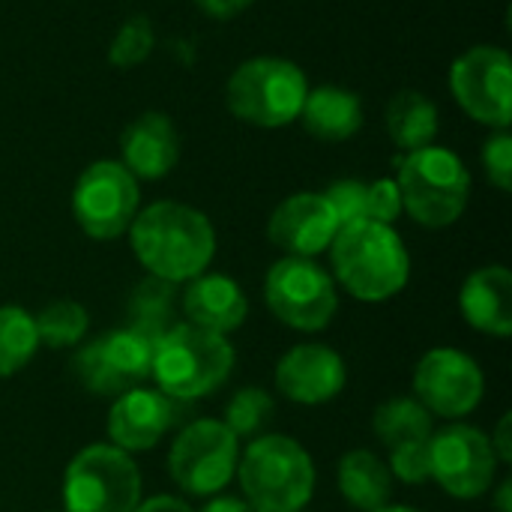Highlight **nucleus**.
<instances>
[{
	"mask_svg": "<svg viewBox=\"0 0 512 512\" xmlns=\"http://www.w3.org/2000/svg\"><path fill=\"white\" fill-rule=\"evenodd\" d=\"M129 243L138 264L168 285L192 282L207 273L216 255L213 222L183 201H153L129 225Z\"/></svg>",
	"mask_w": 512,
	"mask_h": 512,
	"instance_id": "f257e3e1",
	"label": "nucleus"
},
{
	"mask_svg": "<svg viewBox=\"0 0 512 512\" xmlns=\"http://www.w3.org/2000/svg\"><path fill=\"white\" fill-rule=\"evenodd\" d=\"M333 282L360 303H387L411 279V255L393 225L357 219L339 225L330 243Z\"/></svg>",
	"mask_w": 512,
	"mask_h": 512,
	"instance_id": "f03ea898",
	"label": "nucleus"
},
{
	"mask_svg": "<svg viewBox=\"0 0 512 512\" xmlns=\"http://www.w3.org/2000/svg\"><path fill=\"white\" fill-rule=\"evenodd\" d=\"M237 351L228 336L195 324H171L153 348L150 378L171 402H192L216 393L234 372Z\"/></svg>",
	"mask_w": 512,
	"mask_h": 512,
	"instance_id": "7ed1b4c3",
	"label": "nucleus"
},
{
	"mask_svg": "<svg viewBox=\"0 0 512 512\" xmlns=\"http://www.w3.org/2000/svg\"><path fill=\"white\" fill-rule=\"evenodd\" d=\"M243 501L255 512H303L315 495V462L288 435H261L240 450L237 474Z\"/></svg>",
	"mask_w": 512,
	"mask_h": 512,
	"instance_id": "20e7f679",
	"label": "nucleus"
},
{
	"mask_svg": "<svg viewBox=\"0 0 512 512\" xmlns=\"http://www.w3.org/2000/svg\"><path fill=\"white\" fill-rule=\"evenodd\" d=\"M402 210L423 228H450L468 207L471 171L465 162L438 144L411 150L396 162Z\"/></svg>",
	"mask_w": 512,
	"mask_h": 512,
	"instance_id": "39448f33",
	"label": "nucleus"
},
{
	"mask_svg": "<svg viewBox=\"0 0 512 512\" xmlns=\"http://www.w3.org/2000/svg\"><path fill=\"white\" fill-rule=\"evenodd\" d=\"M306 93V72L294 60L261 54L243 60L231 72L225 84V105L240 123L258 129H282L300 120Z\"/></svg>",
	"mask_w": 512,
	"mask_h": 512,
	"instance_id": "423d86ee",
	"label": "nucleus"
},
{
	"mask_svg": "<svg viewBox=\"0 0 512 512\" xmlns=\"http://www.w3.org/2000/svg\"><path fill=\"white\" fill-rule=\"evenodd\" d=\"M141 471L114 444L78 450L63 471V512H135Z\"/></svg>",
	"mask_w": 512,
	"mask_h": 512,
	"instance_id": "0eeeda50",
	"label": "nucleus"
},
{
	"mask_svg": "<svg viewBox=\"0 0 512 512\" xmlns=\"http://www.w3.org/2000/svg\"><path fill=\"white\" fill-rule=\"evenodd\" d=\"M264 303L276 321L297 333H321L339 312L333 276L315 258H279L264 276Z\"/></svg>",
	"mask_w": 512,
	"mask_h": 512,
	"instance_id": "6e6552de",
	"label": "nucleus"
},
{
	"mask_svg": "<svg viewBox=\"0 0 512 512\" xmlns=\"http://www.w3.org/2000/svg\"><path fill=\"white\" fill-rule=\"evenodd\" d=\"M240 438L222 420H192L168 450V477L192 498H213L234 480Z\"/></svg>",
	"mask_w": 512,
	"mask_h": 512,
	"instance_id": "1a4fd4ad",
	"label": "nucleus"
},
{
	"mask_svg": "<svg viewBox=\"0 0 512 512\" xmlns=\"http://www.w3.org/2000/svg\"><path fill=\"white\" fill-rule=\"evenodd\" d=\"M138 210V180L117 159H99L78 174L72 189V216L90 240L123 237Z\"/></svg>",
	"mask_w": 512,
	"mask_h": 512,
	"instance_id": "9d476101",
	"label": "nucleus"
},
{
	"mask_svg": "<svg viewBox=\"0 0 512 512\" xmlns=\"http://www.w3.org/2000/svg\"><path fill=\"white\" fill-rule=\"evenodd\" d=\"M153 348V336L138 327H120L81 345L72 357V372L93 396H120L150 378Z\"/></svg>",
	"mask_w": 512,
	"mask_h": 512,
	"instance_id": "9b49d317",
	"label": "nucleus"
},
{
	"mask_svg": "<svg viewBox=\"0 0 512 512\" xmlns=\"http://www.w3.org/2000/svg\"><path fill=\"white\" fill-rule=\"evenodd\" d=\"M450 93L456 105L489 129L512 123V57L495 45H474L450 66Z\"/></svg>",
	"mask_w": 512,
	"mask_h": 512,
	"instance_id": "f8f14e48",
	"label": "nucleus"
},
{
	"mask_svg": "<svg viewBox=\"0 0 512 512\" xmlns=\"http://www.w3.org/2000/svg\"><path fill=\"white\" fill-rule=\"evenodd\" d=\"M429 471L450 498L477 501L495 486L498 456L477 426L450 423L429 438Z\"/></svg>",
	"mask_w": 512,
	"mask_h": 512,
	"instance_id": "ddd939ff",
	"label": "nucleus"
},
{
	"mask_svg": "<svg viewBox=\"0 0 512 512\" xmlns=\"http://www.w3.org/2000/svg\"><path fill=\"white\" fill-rule=\"evenodd\" d=\"M414 399L444 420H462L474 414L486 393V378L477 360L459 348H432L414 369Z\"/></svg>",
	"mask_w": 512,
	"mask_h": 512,
	"instance_id": "4468645a",
	"label": "nucleus"
},
{
	"mask_svg": "<svg viewBox=\"0 0 512 512\" xmlns=\"http://www.w3.org/2000/svg\"><path fill=\"white\" fill-rule=\"evenodd\" d=\"M276 390L297 405L315 408L333 402L348 384V366L339 351L321 342H303L282 354L273 372Z\"/></svg>",
	"mask_w": 512,
	"mask_h": 512,
	"instance_id": "2eb2a0df",
	"label": "nucleus"
},
{
	"mask_svg": "<svg viewBox=\"0 0 512 512\" xmlns=\"http://www.w3.org/2000/svg\"><path fill=\"white\" fill-rule=\"evenodd\" d=\"M339 231V219L324 192H297L279 201L270 213L267 237L291 258H318L330 249Z\"/></svg>",
	"mask_w": 512,
	"mask_h": 512,
	"instance_id": "dca6fc26",
	"label": "nucleus"
},
{
	"mask_svg": "<svg viewBox=\"0 0 512 512\" xmlns=\"http://www.w3.org/2000/svg\"><path fill=\"white\" fill-rule=\"evenodd\" d=\"M174 426V402L156 387H132L114 396L108 411V441L123 453L153 450Z\"/></svg>",
	"mask_w": 512,
	"mask_h": 512,
	"instance_id": "f3484780",
	"label": "nucleus"
},
{
	"mask_svg": "<svg viewBox=\"0 0 512 512\" xmlns=\"http://www.w3.org/2000/svg\"><path fill=\"white\" fill-rule=\"evenodd\" d=\"M180 159V135L168 114L144 111L120 135V165L135 180H162Z\"/></svg>",
	"mask_w": 512,
	"mask_h": 512,
	"instance_id": "a211bd4d",
	"label": "nucleus"
},
{
	"mask_svg": "<svg viewBox=\"0 0 512 512\" xmlns=\"http://www.w3.org/2000/svg\"><path fill=\"white\" fill-rule=\"evenodd\" d=\"M462 318L486 336H512V273L504 264H486L474 270L459 288Z\"/></svg>",
	"mask_w": 512,
	"mask_h": 512,
	"instance_id": "6ab92c4d",
	"label": "nucleus"
},
{
	"mask_svg": "<svg viewBox=\"0 0 512 512\" xmlns=\"http://www.w3.org/2000/svg\"><path fill=\"white\" fill-rule=\"evenodd\" d=\"M180 303H183V315L189 318V324L219 333V336L240 330L249 315V300L243 288L225 273L195 276L192 282H186Z\"/></svg>",
	"mask_w": 512,
	"mask_h": 512,
	"instance_id": "aec40b11",
	"label": "nucleus"
},
{
	"mask_svg": "<svg viewBox=\"0 0 512 512\" xmlns=\"http://www.w3.org/2000/svg\"><path fill=\"white\" fill-rule=\"evenodd\" d=\"M303 129L327 144L348 141L360 132L363 126V102L354 90L324 84V87H309L303 111H300Z\"/></svg>",
	"mask_w": 512,
	"mask_h": 512,
	"instance_id": "412c9836",
	"label": "nucleus"
},
{
	"mask_svg": "<svg viewBox=\"0 0 512 512\" xmlns=\"http://www.w3.org/2000/svg\"><path fill=\"white\" fill-rule=\"evenodd\" d=\"M339 495L360 512H375L390 504L393 477L384 459L369 450H351L339 459L336 468Z\"/></svg>",
	"mask_w": 512,
	"mask_h": 512,
	"instance_id": "4be33fe9",
	"label": "nucleus"
},
{
	"mask_svg": "<svg viewBox=\"0 0 512 512\" xmlns=\"http://www.w3.org/2000/svg\"><path fill=\"white\" fill-rule=\"evenodd\" d=\"M384 129L390 135V141L402 150H420L435 144L438 132H441V114L435 108V102L420 93V90H399L384 111Z\"/></svg>",
	"mask_w": 512,
	"mask_h": 512,
	"instance_id": "5701e85b",
	"label": "nucleus"
},
{
	"mask_svg": "<svg viewBox=\"0 0 512 512\" xmlns=\"http://www.w3.org/2000/svg\"><path fill=\"white\" fill-rule=\"evenodd\" d=\"M372 432L387 450H393L408 441H429L435 432V417L414 396H393L375 408Z\"/></svg>",
	"mask_w": 512,
	"mask_h": 512,
	"instance_id": "b1692460",
	"label": "nucleus"
},
{
	"mask_svg": "<svg viewBox=\"0 0 512 512\" xmlns=\"http://www.w3.org/2000/svg\"><path fill=\"white\" fill-rule=\"evenodd\" d=\"M39 351L33 315L21 306H0V378L18 375Z\"/></svg>",
	"mask_w": 512,
	"mask_h": 512,
	"instance_id": "393cba45",
	"label": "nucleus"
},
{
	"mask_svg": "<svg viewBox=\"0 0 512 512\" xmlns=\"http://www.w3.org/2000/svg\"><path fill=\"white\" fill-rule=\"evenodd\" d=\"M33 324H36L39 345L57 351V348H75L87 336L90 315L75 300H51L39 309V315H33Z\"/></svg>",
	"mask_w": 512,
	"mask_h": 512,
	"instance_id": "a878e982",
	"label": "nucleus"
},
{
	"mask_svg": "<svg viewBox=\"0 0 512 512\" xmlns=\"http://www.w3.org/2000/svg\"><path fill=\"white\" fill-rule=\"evenodd\" d=\"M273 411H276L273 396L264 387H240L228 399L222 423L237 438H252V435H258L267 426V420L273 417Z\"/></svg>",
	"mask_w": 512,
	"mask_h": 512,
	"instance_id": "bb28decb",
	"label": "nucleus"
},
{
	"mask_svg": "<svg viewBox=\"0 0 512 512\" xmlns=\"http://www.w3.org/2000/svg\"><path fill=\"white\" fill-rule=\"evenodd\" d=\"M171 294H174V285L162 282V279H147L135 288L132 294V309H135V324L141 333L159 339L171 324H168V315H171Z\"/></svg>",
	"mask_w": 512,
	"mask_h": 512,
	"instance_id": "cd10ccee",
	"label": "nucleus"
},
{
	"mask_svg": "<svg viewBox=\"0 0 512 512\" xmlns=\"http://www.w3.org/2000/svg\"><path fill=\"white\" fill-rule=\"evenodd\" d=\"M156 45V33L147 15H132L120 24V30L114 33L111 45H108V60L117 69H132L138 63H144L150 57Z\"/></svg>",
	"mask_w": 512,
	"mask_h": 512,
	"instance_id": "c85d7f7f",
	"label": "nucleus"
},
{
	"mask_svg": "<svg viewBox=\"0 0 512 512\" xmlns=\"http://www.w3.org/2000/svg\"><path fill=\"white\" fill-rule=\"evenodd\" d=\"M390 477L408 483V486H423L432 480L429 471V441H408L390 450Z\"/></svg>",
	"mask_w": 512,
	"mask_h": 512,
	"instance_id": "c756f323",
	"label": "nucleus"
},
{
	"mask_svg": "<svg viewBox=\"0 0 512 512\" xmlns=\"http://www.w3.org/2000/svg\"><path fill=\"white\" fill-rule=\"evenodd\" d=\"M483 159V171L492 180L495 189L510 192L512 189V135L510 129H495V135H489L483 141L480 150Z\"/></svg>",
	"mask_w": 512,
	"mask_h": 512,
	"instance_id": "7c9ffc66",
	"label": "nucleus"
},
{
	"mask_svg": "<svg viewBox=\"0 0 512 512\" xmlns=\"http://www.w3.org/2000/svg\"><path fill=\"white\" fill-rule=\"evenodd\" d=\"M366 189H369V183H363L357 177H342V180H333L327 186L324 198L330 201L339 225L366 219Z\"/></svg>",
	"mask_w": 512,
	"mask_h": 512,
	"instance_id": "2f4dec72",
	"label": "nucleus"
},
{
	"mask_svg": "<svg viewBox=\"0 0 512 512\" xmlns=\"http://www.w3.org/2000/svg\"><path fill=\"white\" fill-rule=\"evenodd\" d=\"M402 192L396 177H378L369 183L366 189V219L381 222V225H393L402 216Z\"/></svg>",
	"mask_w": 512,
	"mask_h": 512,
	"instance_id": "473e14b6",
	"label": "nucleus"
},
{
	"mask_svg": "<svg viewBox=\"0 0 512 512\" xmlns=\"http://www.w3.org/2000/svg\"><path fill=\"white\" fill-rule=\"evenodd\" d=\"M252 3L255 0H195V6L216 21H228V18L240 15L243 9H249Z\"/></svg>",
	"mask_w": 512,
	"mask_h": 512,
	"instance_id": "72a5a7b5",
	"label": "nucleus"
},
{
	"mask_svg": "<svg viewBox=\"0 0 512 512\" xmlns=\"http://www.w3.org/2000/svg\"><path fill=\"white\" fill-rule=\"evenodd\" d=\"M510 423H512V417H510V414H504V417L498 420L495 438H489V441H492V450H495V456H498V465H510V462H512Z\"/></svg>",
	"mask_w": 512,
	"mask_h": 512,
	"instance_id": "f704fd0d",
	"label": "nucleus"
},
{
	"mask_svg": "<svg viewBox=\"0 0 512 512\" xmlns=\"http://www.w3.org/2000/svg\"><path fill=\"white\" fill-rule=\"evenodd\" d=\"M135 512H195L186 501L174 498V495H153L147 501H141Z\"/></svg>",
	"mask_w": 512,
	"mask_h": 512,
	"instance_id": "c9c22d12",
	"label": "nucleus"
},
{
	"mask_svg": "<svg viewBox=\"0 0 512 512\" xmlns=\"http://www.w3.org/2000/svg\"><path fill=\"white\" fill-rule=\"evenodd\" d=\"M201 512H255L243 498H234V495H213L204 510Z\"/></svg>",
	"mask_w": 512,
	"mask_h": 512,
	"instance_id": "e433bc0d",
	"label": "nucleus"
},
{
	"mask_svg": "<svg viewBox=\"0 0 512 512\" xmlns=\"http://www.w3.org/2000/svg\"><path fill=\"white\" fill-rule=\"evenodd\" d=\"M495 512H512V480H504L495 495Z\"/></svg>",
	"mask_w": 512,
	"mask_h": 512,
	"instance_id": "4c0bfd02",
	"label": "nucleus"
},
{
	"mask_svg": "<svg viewBox=\"0 0 512 512\" xmlns=\"http://www.w3.org/2000/svg\"><path fill=\"white\" fill-rule=\"evenodd\" d=\"M375 512H423L417 510V507H405V504H387V507H381V510Z\"/></svg>",
	"mask_w": 512,
	"mask_h": 512,
	"instance_id": "58836bf2",
	"label": "nucleus"
}]
</instances>
